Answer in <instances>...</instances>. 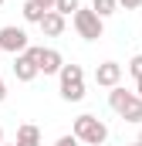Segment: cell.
Wrapping results in <instances>:
<instances>
[{
	"mask_svg": "<svg viewBox=\"0 0 142 146\" xmlns=\"http://www.w3.org/2000/svg\"><path fill=\"white\" fill-rule=\"evenodd\" d=\"M71 136H74L78 143H88V146H105V139H108V126L98 119V115L85 112V115H78V119H74Z\"/></svg>",
	"mask_w": 142,
	"mask_h": 146,
	"instance_id": "obj_1",
	"label": "cell"
},
{
	"mask_svg": "<svg viewBox=\"0 0 142 146\" xmlns=\"http://www.w3.org/2000/svg\"><path fill=\"white\" fill-rule=\"evenodd\" d=\"M108 106H112V112H118L125 122H142V95L139 92L112 88L108 92Z\"/></svg>",
	"mask_w": 142,
	"mask_h": 146,
	"instance_id": "obj_2",
	"label": "cell"
},
{
	"mask_svg": "<svg viewBox=\"0 0 142 146\" xmlns=\"http://www.w3.org/2000/svg\"><path fill=\"white\" fill-rule=\"evenodd\" d=\"M58 92L64 102H81L85 99V68L81 65H64L58 75Z\"/></svg>",
	"mask_w": 142,
	"mask_h": 146,
	"instance_id": "obj_3",
	"label": "cell"
},
{
	"mask_svg": "<svg viewBox=\"0 0 142 146\" xmlns=\"http://www.w3.org/2000/svg\"><path fill=\"white\" fill-rule=\"evenodd\" d=\"M71 24H74L78 37H85V41H98V37L105 34V21H102L91 7H81V10L71 17Z\"/></svg>",
	"mask_w": 142,
	"mask_h": 146,
	"instance_id": "obj_4",
	"label": "cell"
},
{
	"mask_svg": "<svg viewBox=\"0 0 142 146\" xmlns=\"http://www.w3.org/2000/svg\"><path fill=\"white\" fill-rule=\"evenodd\" d=\"M31 48V41H27V31L24 27H17V24H7V27H0V51H7V54H24Z\"/></svg>",
	"mask_w": 142,
	"mask_h": 146,
	"instance_id": "obj_5",
	"label": "cell"
},
{
	"mask_svg": "<svg viewBox=\"0 0 142 146\" xmlns=\"http://www.w3.org/2000/svg\"><path fill=\"white\" fill-rule=\"evenodd\" d=\"M37 58H41V48H34V44H31L24 54H17V58H14V75H17V82H34L37 75H41Z\"/></svg>",
	"mask_w": 142,
	"mask_h": 146,
	"instance_id": "obj_6",
	"label": "cell"
},
{
	"mask_svg": "<svg viewBox=\"0 0 142 146\" xmlns=\"http://www.w3.org/2000/svg\"><path fill=\"white\" fill-rule=\"evenodd\" d=\"M118 82H122V65L118 61H102L98 68H95V85H102V88H118Z\"/></svg>",
	"mask_w": 142,
	"mask_h": 146,
	"instance_id": "obj_7",
	"label": "cell"
},
{
	"mask_svg": "<svg viewBox=\"0 0 142 146\" xmlns=\"http://www.w3.org/2000/svg\"><path fill=\"white\" fill-rule=\"evenodd\" d=\"M37 65H41V75H61V68H64V54H61L58 48H41Z\"/></svg>",
	"mask_w": 142,
	"mask_h": 146,
	"instance_id": "obj_8",
	"label": "cell"
},
{
	"mask_svg": "<svg viewBox=\"0 0 142 146\" xmlns=\"http://www.w3.org/2000/svg\"><path fill=\"white\" fill-rule=\"evenodd\" d=\"M37 27H41L47 37H61V34H64V14H58V10H47V14H44V21H41Z\"/></svg>",
	"mask_w": 142,
	"mask_h": 146,
	"instance_id": "obj_9",
	"label": "cell"
},
{
	"mask_svg": "<svg viewBox=\"0 0 142 146\" xmlns=\"http://www.w3.org/2000/svg\"><path fill=\"white\" fill-rule=\"evenodd\" d=\"M14 146H41V129H37L34 122L17 126V139H14Z\"/></svg>",
	"mask_w": 142,
	"mask_h": 146,
	"instance_id": "obj_10",
	"label": "cell"
},
{
	"mask_svg": "<svg viewBox=\"0 0 142 146\" xmlns=\"http://www.w3.org/2000/svg\"><path fill=\"white\" fill-rule=\"evenodd\" d=\"M20 14H24V21H27V24H41L47 10H44V7H41L37 0H24V7H20Z\"/></svg>",
	"mask_w": 142,
	"mask_h": 146,
	"instance_id": "obj_11",
	"label": "cell"
},
{
	"mask_svg": "<svg viewBox=\"0 0 142 146\" xmlns=\"http://www.w3.org/2000/svg\"><path fill=\"white\" fill-rule=\"evenodd\" d=\"M91 10L105 21V17H112V14L118 10V0H91Z\"/></svg>",
	"mask_w": 142,
	"mask_h": 146,
	"instance_id": "obj_12",
	"label": "cell"
},
{
	"mask_svg": "<svg viewBox=\"0 0 142 146\" xmlns=\"http://www.w3.org/2000/svg\"><path fill=\"white\" fill-rule=\"evenodd\" d=\"M54 10H58V14H64V17H74V14L81 10V0H58V3H54Z\"/></svg>",
	"mask_w": 142,
	"mask_h": 146,
	"instance_id": "obj_13",
	"label": "cell"
},
{
	"mask_svg": "<svg viewBox=\"0 0 142 146\" xmlns=\"http://www.w3.org/2000/svg\"><path fill=\"white\" fill-rule=\"evenodd\" d=\"M129 75H132L135 82H142V54H132V61H129Z\"/></svg>",
	"mask_w": 142,
	"mask_h": 146,
	"instance_id": "obj_14",
	"label": "cell"
},
{
	"mask_svg": "<svg viewBox=\"0 0 142 146\" xmlns=\"http://www.w3.org/2000/svg\"><path fill=\"white\" fill-rule=\"evenodd\" d=\"M118 7H125V10H139L142 0H118Z\"/></svg>",
	"mask_w": 142,
	"mask_h": 146,
	"instance_id": "obj_15",
	"label": "cell"
},
{
	"mask_svg": "<svg viewBox=\"0 0 142 146\" xmlns=\"http://www.w3.org/2000/svg\"><path fill=\"white\" fill-rule=\"evenodd\" d=\"M54 146H78V139H74V136H61Z\"/></svg>",
	"mask_w": 142,
	"mask_h": 146,
	"instance_id": "obj_16",
	"label": "cell"
},
{
	"mask_svg": "<svg viewBox=\"0 0 142 146\" xmlns=\"http://www.w3.org/2000/svg\"><path fill=\"white\" fill-rule=\"evenodd\" d=\"M37 3H41L44 10H54V3H58V0H37Z\"/></svg>",
	"mask_w": 142,
	"mask_h": 146,
	"instance_id": "obj_17",
	"label": "cell"
},
{
	"mask_svg": "<svg viewBox=\"0 0 142 146\" xmlns=\"http://www.w3.org/2000/svg\"><path fill=\"white\" fill-rule=\"evenodd\" d=\"M7 99V85H3V78H0V102Z\"/></svg>",
	"mask_w": 142,
	"mask_h": 146,
	"instance_id": "obj_18",
	"label": "cell"
},
{
	"mask_svg": "<svg viewBox=\"0 0 142 146\" xmlns=\"http://www.w3.org/2000/svg\"><path fill=\"white\" fill-rule=\"evenodd\" d=\"M135 92H139V95H142V82H135Z\"/></svg>",
	"mask_w": 142,
	"mask_h": 146,
	"instance_id": "obj_19",
	"label": "cell"
},
{
	"mask_svg": "<svg viewBox=\"0 0 142 146\" xmlns=\"http://www.w3.org/2000/svg\"><path fill=\"white\" fill-rule=\"evenodd\" d=\"M0 143H3V126H0Z\"/></svg>",
	"mask_w": 142,
	"mask_h": 146,
	"instance_id": "obj_20",
	"label": "cell"
},
{
	"mask_svg": "<svg viewBox=\"0 0 142 146\" xmlns=\"http://www.w3.org/2000/svg\"><path fill=\"white\" fill-rule=\"evenodd\" d=\"M135 143H139V146H142V133H139V139H135Z\"/></svg>",
	"mask_w": 142,
	"mask_h": 146,
	"instance_id": "obj_21",
	"label": "cell"
},
{
	"mask_svg": "<svg viewBox=\"0 0 142 146\" xmlns=\"http://www.w3.org/2000/svg\"><path fill=\"white\" fill-rule=\"evenodd\" d=\"M0 146H14V143H0Z\"/></svg>",
	"mask_w": 142,
	"mask_h": 146,
	"instance_id": "obj_22",
	"label": "cell"
},
{
	"mask_svg": "<svg viewBox=\"0 0 142 146\" xmlns=\"http://www.w3.org/2000/svg\"><path fill=\"white\" fill-rule=\"evenodd\" d=\"M0 10H3V0H0Z\"/></svg>",
	"mask_w": 142,
	"mask_h": 146,
	"instance_id": "obj_23",
	"label": "cell"
},
{
	"mask_svg": "<svg viewBox=\"0 0 142 146\" xmlns=\"http://www.w3.org/2000/svg\"><path fill=\"white\" fill-rule=\"evenodd\" d=\"M132 146H139V143H132Z\"/></svg>",
	"mask_w": 142,
	"mask_h": 146,
	"instance_id": "obj_24",
	"label": "cell"
}]
</instances>
